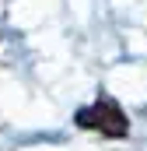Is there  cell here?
Instances as JSON below:
<instances>
[{
	"label": "cell",
	"instance_id": "obj_1",
	"mask_svg": "<svg viewBox=\"0 0 147 151\" xmlns=\"http://www.w3.org/2000/svg\"><path fill=\"white\" fill-rule=\"evenodd\" d=\"M74 123L81 130H91V134H102L109 141H123L130 134V116L123 113V106L112 99V95H98L91 106H81L74 113Z\"/></svg>",
	"mask_w": 147,
	"mask_h": 151
}]
</instances>
